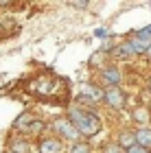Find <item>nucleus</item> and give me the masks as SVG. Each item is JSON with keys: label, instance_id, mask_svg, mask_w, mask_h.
Returning <instances> with one entry per match:
<instances>
[{"label": "nucleus", "instance_id": "nucleus-1", "mask_svg": "<svg viewBox=\"0 0 151 153\" xmlns=\"http://www.w3.org/2000/svg\"><path fill=\"white\" fill-rule=\"evenodd\" d=\"M74 127H77L79 134L83 136H94L101 131V118L94 112H86V109H72L70 118H68Z\"/></svg>", "mask_w": 151, "mask_h": 153}, {"label": "nucleus", "instance_id": "nucleus-2", "mask_svg": "<svg viewBox=\"0 0 151 153\" xmlns=\"http://www.w3.org/2000/svg\"><path fill=\"white\" fill-rule=\"evenodd\" d=\"M55 131H57L61 138L72 140V142H77V138H79V131L70 120H55Z\"/></svg>", "mask_w": 151, "mask_h": 153}, {"label": "nucleus", "instance_id": "nucleus-3", "mask_svg": "<svg viewBox=\"0 0 151 153\" xmlns=\"http://www.w3.org/2000/svg\"><path fill=\"white\" fill-rule=\"evenodd\" d=\"M105 103L109 107H123L125 105V96L118 88H107L105 90Z\"/></svg>", "mask_w": 151, "mask_h": 153}, {"label": "nucleus", "instance_id": "nucleus-4", "mask_svg": "<svg viewBox=\"0 0 151 153\" xmlns=\"http://www.w3.org/2000/svg\"><path fill=\"white\" fill-rule=\"evenodd\" d=\"M136 142H138V147L142 149H151V129L147 127H142L136 131Z\"/></svg>", "mask_w": 151, "mask_h": 153}, {"label": "nucleus", "instance_id": "nucleus-5", "mask_svg": "<svg viewBox=\"0 0 151 153\" xmlns=\"http://www.w3.org/2000/svg\"><path fill=\"white\" fill-rule=\"evenodd\" d=\"M103 81H105L109 88H116L118 81H121V72L116 70V68H105V70H103Z\"/></svg>", "mask_w": 151, "mask_h": 153}, {"label": "nucleus", "instance_id": "nucleus-6", "mask_svg": "<svg viewBox=\"0 0 151 153\" xmlns=\"http://www.w3.org/2000/svg\"><path fill=\"white\" fill-rule=\"evenodd\" d=\"M39 153H61V142L59 140H44V142H39Z\"/></svg>", "mask_w": 151, "mask_h": 153}, {"label": "nucleus", "instance_id": "nucleus-7", "mask_svg": "<svg viewBox=\"0 0 151 153\" xmlns=\"http://www.w3.org/2000/svg\"><path fill=\"white\" fill-rule=\"evenodd\" d=\"M83 96L86 99H90V101H105V92H101L99 88H94V85H86L83 88Z\"/></svg>", "mask_w": 151, "mask_h": 153}, {"label": "nucleus", "instance_id": "nucleus-8", "mask_svg": "<svg viewBox=\"0 0 151 153\" xmlns=\"http://www.w3.org/2000/svg\"><path fill=\"white\" fill-rule=\"evenodd\" d=\"M136 134H129V131H125V134H121V138H118V147H125L127 151L129 149H134L136 147Z\"/></svg>", "mask_w": 151, "mask_h": 153}, {"label": "nucleus", "instance_id": "nucleus-9", "mask_svg": "<svg viewBox=\"0 0 151 153\" xmlns=\"http://www.w3.org/2000/svg\"><path fill=\"white\" fill-rule=\"evenodd\" d=\"M132 44H134V51H136V53H147L149 46H151V42H142V39H138V37H134Z\"/></svg>", "mask_w": 151, "mask_h": 153}, {"label": "nucleus", "instance_id": "nucleus-10", "mask_svg": "<svg viewBox=\"0 0 151 153\" xmlns=\"http://www.w3.org/2000/svg\"><path fill=\"white\" fill-rule=\"evenodd\" d=\"M136 37L142 39V42H151V26H145V29H140L136 33Z\"/></svg>", "mask_w": 151, "mask_h": 153}, {"label": "nucleus", "instance_id": "nucleus-11", "mask_svg": "<svg viewBox=\"0 0 151 153\" xmlns=\"http://www.w3.org/2000/svg\"><path fill=\"white\" fill-rule=\"evenodd\" d=\"M70 153H90V147H88V144H83V142H79V144H72Z\"/></svg>", "mask_w": 151, "mask_h": 153}, {"label": "nucleus", "instance_id": "nucleus-12", "mask_svg": "<svg viewBox=\"0 0 151 153\" xmlns=\"http://www.w3.org/2000/svg\"><path fill=\"white\" fill-rule=\"evenodd\" d=\"M118 53H121V55H125V57H127V55H132V53H136V51H134V44H132V42L123 44V46L118 48Z\"/></svg>", "mask_w": 151, "mask_h": 153}, {"label": "nucleus", "instance_id": "nucleus-13", "mask_svg": "<svg viewBox=\"0 0 151 153\" xmlns=\"http://www.w3.org/2000/svg\"><path fill=\"white\" fill-rule=\"evenodd\" d=\"M103 153H121V147H114V144H109V147H105V151Z\"/></svg>", "mask_w": 151, "mask_h": 153}, {"label": "nucleus", "instance_id": "nucleus-14", "mask_svg": "<svg viewBox=\"0 0 151 153\" xmlns=\"http://www.w3.org/2000/svg\"><path fill=\"white\" fill-rule=\"evenodd\" d=\"M127 153H149V149H142V147H138V144H136L134 149H129Z\"/></svg>", "mask_w": 151, "mask_h": 153}, {"label": "nucleus", "instance_id": "nucleus-15", "mask_svg": "<svg viewBox=\"0 0 151 153\" xmlns=\"http://www.w3.org/2000/svg\"><path fill=\"white\" fill-rule=\"evenodd\" d=\"M136 118H138V123H145V112L138 109V112H136Z\"/></svg>", "mask_w": 151, "mask_h": 153}, {"label": "nucleus", "instance_id": "nucleus-16", "mask_svg": "<svg viewBox=\"0 0 151 153\" xmlns=\"http://www.w3.org/2000/svg\"><path fill=\"white\" fill-rule=\"evenodd\" d=\"M94 33H97V35H99V37H103V35H105V29H97V31H94Z\"/></svg>", "mask_w": 151, "mask_h": 153}, {"label": "nucleus", "instance_id": "nucleus-17", "mask_svg": "<svg viewBox=\"0 0 151 153\" xmlns=\"http://www.w3.org/2000/svg\"><path fill=\"white\" fill-rule=\"evenodd\" d=\"M147 55H149V57H151V46H149V51H147Z\"/></svg>", "mask_w": 151, "mask_h": 153}, {"label": "nucleus", "instance_id": "nucleus-18", "mask_svg": "<svg viewBox=\"0 0 151 153\" xmlns=\"http://www.w3.org/2000/svg\"><path fill=\"white\" fill-rule=\"evenodd\" d=\"M149 88H151V79H149Z\"/></svg>", "mask_w": 151, "mask_h": 153}]
</instances>
